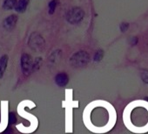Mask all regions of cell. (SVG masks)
Here are the masks:
<instances>
[{"mask_svg":"<svg viewBox=\"0 0 148 134\" xmlns=\"http://www.w3.org/2000/svg\"><path fill=\"white\" fill-rule=\"evenodd\" d=\"M85 17L84 11L79 7H74L71 9L66 14V20L72 25H75L82 21Z\"/></svg>","mask_w":148,"mask_h":134,"instance_id":"cell-2","label":"cell"},{"mask_svg":"<svg viewBox=\"0 0 148 134\" xmlns=\"http://www.w3.org/2000/svg\"><path fill=\"white\" fill-rule=\"evenodd\" d=\"M18 16L15 14H12L11 16H9L8 18H6L4 21V27L8 30V31H12L15 28L17 22H18Z\"/></svg>","mask_w":148,"mask_h":134,"instance_id":"cell-5","label":"cell"},{"mask_svg":"<svg viewBox=\"0 0 148 134\" xmlns=\"http://www.w3.org/2000/svg\"><path fill=\"white\" fill-rule=\"evenodd\" d=\"M9 61V57L7 55H3L0 58V79L3 78L4 74L7 69V65Z\"/></svg>","mask_w":148,"mask_h":134,"instance_id":"cell-8","label":"cell"},{"mask_svg":"<svg viewBox=\"0 0 148 134\" xmlns=\"http://www.w3.org/2000/svg\"><path fill=\"white\" fill-rule=\"evenodd\" d=\"M17 122V117L14 112H10L9 113V124H14Z\"/></svg>","mask_w":148,"mask_h":134,"instance_id":"cell-13","label":"cell"},{"mask_svg":"<svg viewBox=\"0 0 148 134\" xmlns=\"http://www.w3.org/2000/svg\"><path fill=\"white\" fill-rule=\"evenodd\" d=\"M18 0H5L3 4V9L9 11V10H13L17 5Z\"/></svg>","mask_w":148,"mask_h":134,"instance_id":"cell-9","label":"cell"},{"mask_svg":"<svg viewBox=\"0 0 148 134\" xmlns=\"http://www.w3.org/2000/svg\"><path fill=\"white\" fill-rule=\"evenodd\" d=\"M89 60H90V55L86 51L77 52L70 59L71 64L73 67H75V68H81V67L86 66Z\"/></svg>","mask_w":148,"mask_h":134,"instance_id":"cell-1","label":"cell"},{"mask_svg":"<svg viewBox=\"0 0 148 134\" xmlns=\"http://www.w3.org/2000/svg\"><path fill=\"white\" fill-rule=\"evenodd\" d=\"M58 5H59L58 0H51V1H50L49 4H48V13L50 15L53 14L55 12L56 8L58 7Z\"/></svg>","mask_w":148,"mask_h":134,"instance_id":"cell-10","label":"cell"},{"mask_svg":"<svg viewBox=\"0 0 148 134\" xmlns=\"http://www.w3.org/2000/svg\"><path fill=\"white\" fill-rule=\"evenodd\" d=\"M28 44L33 50H41L45 47L44 39L42 38V36H40L38 33H36L31 35Z\"/></svg>","mask_w":148,"mask_h":134,"instance_id":"cell-4","label":"cell"},{"mask_svg":"<svg viewBox=\"0 0 148 134\" xmlns=\"http://www.w3.org/2000/svg\"><path fill=\"white\" fill-rule=\"evenodd\" d=\"M55 83L59 87H64L69 83V76L64 72L58 73L55 76Z\"/></svg>","mask_w":148,"mask_h":134,"instance_id":"cell-6","label":"cell"},{"mask_svg":"<svg viewBox=\"0 0 148 134\" xmlns=\"http://www.w3.org/2000/svg\"><path fill=\"white\" fill-rule=\"evenodd\" d=\"M103 57H104V51L101 50V49H99V50H98L96 52L93 60H94V61H97L98 62V61H100L103 59Z\"/></svg>","mask_w":148,"mask_h":134,"instance_id":"cell-11","label":"cell"},{"mask_svg":"<svg viewBox=\"0 0 148 134\" xmlns=\"http://www.w3.org/2000/svg\"><path fill=\"white\" fill-rule=\"evenodd\" d=\"M3 134H12V128H7L5 130Z\"/></svg>","mask_w":148,"mask_h":134,"instance_id":"cell-15","label":"cell"},{"mask_svg":"<svg viewBox=\"0 0 148 134\" xmlns=\"http://www.w3.org/2000/svg\"><path fill=\"white\" fill-rule=\"evenodd\" d=\"M140 76H141L142 81H143L145 83L148 84V70H146V69H143V70H141Z\"/></svg>","mask_w":148,"mask_h":134,"instance_id":"cell-12","label":"cell"},{"mask_svg":"<svg viewBox=\"0 0 148 134\" xmlns=\"http://www.w3.org/2000/svg\"><path fill=\"white\" fill-rule=\"evenodd\" d=\"M29 3H30V0H18L17 5H16L14 10L17 12L23 13V12H25L26 11Z\"/></svg>","mask_w":148,"mask_h":134,"instance_id":"cell-7","label":"cell"},{"mask_svg":"<svg viewBox=\"0 0 148 134\" xmlns=\"http://www.w3.org/2000/svg\"><path fill=\"white\" fill-rule=\"evenodd\" d=\"M128 28H129V24L126 23V22H124V23H122V24L120 25V30H121V32H123V33L126 32Z\"/></svg>","mask_w":148,"mask_h":134,"instance_id":"cell-14","label":"cell"},{"mask_svg":"<svg viewBox=\"0 0 148 134\" xmlns=\"http://www.w3.org/2000/svg\"><path fill=\"white\" fill-rule=\"evenodd\" d=\"M21 69L25 76H29L33 72V60L28 53H23L20 60Z\"/></svg>","mask_w":148,"mask_h":134,"instance_id":"cell-3","label":"cell"}]
</instances>
